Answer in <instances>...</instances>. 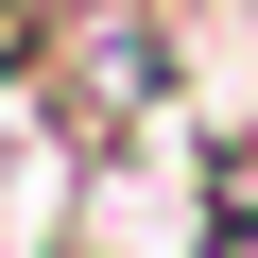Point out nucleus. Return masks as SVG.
Here are the masks:
<instances>
[{
  "instance_id": "1",
  "label": "nucleus",
  "mask_w": 258,
  "mask_h": 258,
  "mask_svg": "<svg viewBox=\"0 0 258 258\" xmlns=\"http://www.w3.org/2000/svg\"><path fill=\"white\" fill-rule=\"evenodd\" d=\"M35 69H52V120L69 138H120V120L172 86V18L155 0H69V18H35Z\"/></svg>"
}]
</instances>
